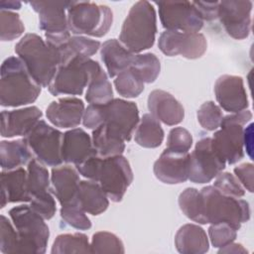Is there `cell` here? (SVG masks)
Here are the masks:
<instances>
[{"mask_svg":"<svg viewBox=\"0 0 254 254\" xmlns=\"http://www.w3.org/2000/svg\"><path fill=\"white\" fill-rule=\"evenodd\" d=\"M78 174L96 182L114 202L122 200L133 181V172L129 162L122 155L100 157L93 155L75 166Z\"/></svg>","mask_w":254,"mask_h":254,"instance_id":"obj_1","label":"cell"},{"mask_svg":"<svg viewBox=\"0 0 254 254\" xmlns=\"http://www.w3.org/2000/svg\"><path fill=\"white\" fill-rule=\"evenodd\" d=\"M15 53L35 81L42 87H48L61 65L58 50L39 35L29 33L16 44Z\"/></svg>","mask_w":254,"mask_h":254,"instance_id":"obj_2","label":"cell"},{"mask_svg":"<svg viewBox=\"0 0 254 254\" xmlns=\"http://www.w3.org/2000/svg\"><path fill=\"white\" fill-rule=\"evenodd\" d=\"M0 71L1 106L17 107L37 100L42 86L35 81L18 57H8L2 63Z\"/></svg>","mask_w":254,"mask_h":254,"instance_id":"obj_3","label":"cell"},{"mask_svg":"<svg viewBox=\"0 0 254 254\" xmlns=\"http://www.w3.org/2000/svg\"><path fill=\"white\" fill-rule=\"evenodd\" d=\"M157 16L153 5L148 1H138L125 18L119 42L133 54L150 49L156 39Z\"/></svg>","mask_w":254,"mask_h":254,"instance_id":"obj_4","label":"cell"},{"mask_svg":"<svg viewBox=\"0 0 254 254\" xmlns=\"http://www.w3.org/2000/svg\"><path fill=\"white\" fill-rule=\"evenodd\" d=\"M66 15L68 30L74 36L103 37L113 21L112 11L108 6L90 1H70Z\"/></svg>","mask_w":254,"mask_h":254,"instance_id":"obj_5","label":"cell"},{"mask_svg":"<svg viewBox=\"0 0 254 254\" xmlns=\"http://www.w3.org/2000/svg\"><path fill=\"white\" fill-rule=\"evenodd\" d=\"M199 191L207 223H228L238 230L242 223L250 219V207L246 200L223 194L213 186L204 187Z\"/></svg>","mask_w":254,"mask_h":254,"instance_id":"obj_6","label":"cell"},{"mask_svg":"<svg viewBox=\"0 0 254 254\" xmlns=\"http://www.w3.org/2000/svg\"><path fill=\"white\" fill-rule=\"evenodd\" d=\"M9 216L19 236L18 253L44 254L50 236L44 218L26 204L11 208Z\"/></svg>","mask_w":254,"mask_h":254,"instance_id":"obj_7","label":"cell"},{"mask_svg":"<svg viewBox=\"0 0 254 254\" xmlns=\"http://www.w3.org/2000/svg\"><path fill=\"white\" fill-rule=\"evenodd\" d=\"M251 119L252 113L247 109L222 117L219 125L220 129L214 132L211 143L226 163L232 165L244 157L243 126Z\"/></svg>","mask_w":254,"mask_h":254,"instance_id":"obj_8","label":"cell"},{"mask_svg":"<svg viewBox=\"0 0 254 254\" xmlns=\"http://www.w3.org/2000/svg\"><path fill=\"white\" fill-rule=\"evenodd\" d=\"M101 65L90 58L75 57L61 64L48 86L53 95H80Z\"/></svg>","mask_w":254,"mask_h":254,"instance_id":"obj_9","label":"cell"},{"mask_svg":"<svg viewBox=\"0 0 254 254\" xmlns=\"http://www.w3.org/2000/svg\"><path fill=\"white\" fill-rule=\"evenodd\" d=\"M63 135L45 120H40L24 140L35 159L46 166L58 167L63 163L61 155Z\"/></svg>","mask_w":254,"mask_h":254,"instance_id":"obj_10","label":"cell"},{"mask_svg":"<svg viewBox=\"0 0 254 254\" xmlns=\"http://www.w3.org/2000/svg\"><path fill=\"white\" fill-rule=\"evenodd\" d=\"M162 26L167 31L198 33L203 20L192 1L155 2Z\"/></svg>","mask_w":254,"mask_h":254,"instance_id":"obj_11","label":"cell"},{"mask_svg":"<svg viewBox=\"0 0 254 254\" xmlns=\"http://www.w3.org/2000/svg\"><path fill=\"white\" fill-rule=\"evenodd\" d=\"M225 165V160L213 148L211 138H201L190 154L189 180L195 184L209 183L224 170Z\"/></svg>","mask_w":254,"mask_h":254,"instance_id":"obj_12","label":"cell"},{"mask_svg":"<svg viewBox=\"0 0 254 254\" xmlns=\"http://www.w3.org/2000/svg\"><path fill=\"white\" fill-rule=\"evenodd\" d=\"M100 109L102 124L120 135L125 141H130L140 121L136 103L120 98H113L107 103L100 104Z\"/></svg>","mask_w":254,"mask_h":254,"instance_id":"obj_13","label":"cell"},{"mask_svg":"<svg viewBox=\"0 0 254 254\" xmlns=\"http://www.w3.org/2000/svg\"><path fill=\"white\" fill-rule=\"evenodd\" d=\"M29 4L39 15V27L45 32L46 41L70 36L66 15L70 1H32Z\"/></svg>","mask_w":254,"mask_h":254,"instance_id":"obj_14","label":"cell"},{"mask_svg":"<svg viewBox=\"0 0 254 254\" xmlns=\"http://www.w3.org/2000/svg\"><path fill=\"white\" fill-rule=\"evenodd\" d=\"M158 46L161 52L168 57L180 55L189 60H195L206 52L207 42L201 33L166 30L160 35Z\"/></svg>","mask_w":254,"mask_h":254,"instance_id":"obj_15","label":"cell"},{"mask_svg":"<svg viewBox=\"0 0 254 254\" xmlns=\"http://www.w3.org/2000/svg\"><path fill=\"white\" fill-rule=\"evenodd\" d=\"M251 1H220L217 18L225 32L235 40L246 39L251 31Z\"/></svg>","mask_w":254,"mask_h":254,"instance_id":"obj_16","label":"cell"},{"mask_svg":"<svg viewBox=\"0 0 254 254\" xmlns=\"http://www.w3.org/2000/svg\"><path fill=\"white\" fill-rule=\"evenodd\" d=\"M214 94L219 106L229 113L240 112L249 106L241 76L230 74L219 76L214 83Z\"/></svg>","mask_w":254,"mask_h":254,"instance_id":"obj_17","label":"cell"},{"mask_svg":"<svg viewBox=\"0 0 254 254\" xmlns=\"http://www.w3.org/2000/svg\"><path fill=\"white\" fill-rule=\"evenodd\" d=\"M154 175L164 184L176 185L189 180L190 154L165 149L154 163Z\"/></svg>","mask_w":254,"mask_h":254,"instance_id":"obj_18","label":"cell"},{"mask_svg":"<svg viewBox=\"0 0 254 254\" xmlns=\"http://www.w3.org/2000/svg\"><path fill=\"white\" fill-rule=\"evenodd\" d=\"M43 113L37 106L1 112V136L12 138L27 136L41 120Z\"/></svg>","mask_w":254,"mask_h":254,"instance_id":"obj_19","label":"cell"},{"mask_svg":"<svg viewBox=\"0 0 254 254\" xmlns=\"http://www.w3.org/2000/svg\"><path fill=\"white\" fill-rule=\"evenodd\" d=\"M84 110V103L80 98L63 97L50 103L46 116L56 127L74 128L80 124Z\"/></svg>","mask_w":254,"mask_h":254,"instance_id":"obj_20","label":"cell"},{"mask_svg":"<svg viewBox=\"0 0 254 254\" xmlns=\"http://www.w3.org/2000/svg\"><path fill=\"white\" fill-rule=\"evenodd\" d=\"M96 154L92 139L83 129L71 128L64 133L61 149L63 162L76 166Z\"/></svg>","mask_w":254,"mask_h":254,"instance_id":"obj_21","label":"cell"},{"mask_svg":"<svg viewBox=\"0 0 254 254\" xmlns=\"http://www.w3.org/2000/svg\"><path fill=\"white\" fill-rule=\"evenodd\" d=\"M148 109L157 120L169 126L181 123L185 117V110L180 101L162 89H155L150 92Z\"/></svg>","mask_w":254,"mask_h":254,"instance_id":"obj_22","label":"cell"},{"mask_svg":"<svg viewBox=\"0 0 254 254\" xmlns=\"http://www.w3.org/2000/svg\"><path fill=\"white\" fill-rule=\"evenodd\" d=\"M79 182L77 170L70 166L65 165L53 168L51 175V190L62 206L76 204L75 201Z\"/></svg>","mask_w":254,"mask_h":254,"instance_id":"obj_23","label":"cell"},{"mask_svg":"<svg viewBox=\"0 0 254 254\" xmlns=\"http://www.w3.org/2000/svg\"><path fill=\"white\" fill-rule=\"evenodd\" d=\"M31 201L28 189L27 171L24 168L2 170L1 172V208L10 202Z\"/></svg>","mask_w":254,"mask_h":254,"instance_id":"obj_24","label":"cell"},{"mask_svg":"<svg viewBox=\"0 0 254 254\" xmlns=\"http://www.w3.org/2000/svg\"><path fill=\"white\" fill-rule=\"evenodd\" d=\"M135 56L136 54L127 50L116 39L105 41L100 48V57L110 77L117 76L122 71L130 68Z\"/></svg>","mask_w":254,"mask_h":254,"instance_id":"obj_25","label":"cell"},{"mask_svg":"<svg viewBox=\"0 0 254 254\" xmlns=\"http://www.w3.org/2000/svg\"><path fill=\"white\" fill-rule=\"evenodd\" d=\"M175 246L178 252L183 254H203L209 249V241L203 228L188 223L176 233Z\"/></svg>","mask_w":254,"mask_h":254,"instance_id":"obj_26","label":"cell"},{"mask_svg":"<svg viewBox=\"0 0 254 254\" xmlns=\"http://www.w3.org/2000/svg\"><path fill=\"white\" fill-rule=\"evenodd\" d=\"M75 203L92 215L104 212L109 205L108 196L100 185L90 180L79 182Z\"/></svg>","mask_w":254,"mask_h":254,"instance_id":"obj_27","label":"cell"},{"mask_svg":"<svg viewBox=\"0 0 254 254\" xmlns=\"http://www.w3.org/2000/svg\"><path fill=\"white\" fill-rule=\"evenodd\" d=\"M34 158L24 139L0 142V162L2 170H13L29 164Z\"/></svg>","mask_w":254,"mask_h":254,"instance_id":"obj_28","label":"cell"},{"mask_svg":"<svg viewBox=\"0 0 254 254\" xmlns=\"http://www.w3.org/2000/svg\"><path fill=\"white\" fill-rule=\"evenodd\" d=\"M53 47L58 50L61 64H64L75 57L90 58L100 49V43L84 36H70L63 44Z\"/></svg>","mask_w":254,"mask_h":254,"instance_id":"obj_29","label":"cell"},{"mask_svg":"<svg viewBox=\"0 0 254 254\" xmlns=\"http://www.w3.org/2000/svg\"><path fill=\"white\" fill-rule=\"evenodd\" d=\"M92 144L98 156L111 157L122 155L125 150V140L104 124L92 131Z\"/></svg>","mask_w":254,"mask_h":254,"instance_id":"obj_30","label":"cell"},{"mask_svg":"<svg viewBox=\"0 0 254 254\" xmlns=\"http://www.w3.org/2000/svg\"><path fill=\"white\" fill-rule=\"evenodd\" d=\"M134 139L139 146L144 148L159 147L164 140V130L160 121L150 113L144 114L136 127Z\"/></svg>","mask_w":254,"mask_h":254,"instance_id":"obj_31","label":"cell"},{"mask_svg":"<svg viewBox=\"0 0 254 254\" xmlns=\"http://www.w3.org/2000/svg\"><path fill=\"white\" fill-rule=\"evenodd\" d=\"M113 99V90L106 72L100 66L87 85L85 100L89 104H104Z\"/></svg>","mask_w":254,"mask_h":254,"instance_id":"obj_32","label":"cell"},{"mask_svg":"<svg viewBox=\"0 0 254 254\" xmlns=\"http://www.w3.org/2000/svg\"><path fill=\"white\" fill-rule=\"evenodd\" d=\"M179 206L183 213L190 220L199 224H206L203 199L200 191L194 188H187L179 195Z\"/></svg>","mask_w":254,"mask_h":254,"instance_id":"obj_33","label":"cell"},{"mask_svg":"<svg viewBox=\"0 0 254 254\" xmlns=\"http://www.w3.org/2000/svg\"><path fill=\"white\" fill-rule=\"evenodd\" d=\"M51 253H90V243L88 241V237L83 233L76 232L60 234L53 243Z\"/></svg>","mask_w":254,"mask_h":254,"instance_id":"obj_34","label":"cell"},{"mask_svg":"<svg viewBox=\"0 0 254 254\" xmlns=\"http://www.w3.org/2000/svg\"><path fill=\"white\" fill-rule=\"evenodd\" d=\"M130 69L144 83H152L160 74L161 64L155 54H136Z\"/></svg>","mask_w":254,"mask_h":254,"instance_id":"obj_35","label":"cell"},{"mask_svg":"<svg viewBox=\"0 0 254 254\" xmlns=\"http://www.w3.org/2000/svg\"><path fill=\"white\" fill-rule=\"evenodd\" d=\"M28 189L32 197L50 190V175L47 168L33 158L27 168Z\"/></svg>","mask_w":254,"mask_h":254,"instance_id":"obj_36","label":"cell"},{"mask_svg":"<svg viewBox=\"0 0 254 254\" xmlns=\"http://www.w3.org/2000/svg\"><path fill=\"white\" fill-rule=\"evenodd\" d=\"M124 245L121 239L114 233L98 231L92 235L90 253H124Z\"/></svg>","mask_w":254,"mask_h":254,"instance_id":"obj_37","label":"cell"},{"mask_svg":"<svg viewBox=\"0 0 254 254\" xmlns=\"http://www.w3.org/2000/svg\"><path fill=\"white\" fill-rule=\"evenodd\" d=\"M116 91L123 97L134 98L144 90V82L130 69L119 73L114 79Z\"/></svg>","mask_w":254,"mask_h":254,"instance_id":"obj_38","label":"cell"},{"mask_svg":"<svg viewBox=\"0 0 254 254\" xmlns=\"http://www.w3.org/2000/svg\"><path fill=\"white\" fill-rule=\"evenodd\" d=\"M25 31L23 22L19 14L9 11L0 10V38L1 41H12L19 38Z\"/></svg>","mask_w":254,"mask_h":254,"instance_id":"obj_39","label":"cell"},{"mask_svg":"<svg viewBox=\"0 0 254 254\" xmlns=\"http://www.w3.org/2000/svg\"><path fill=\"white\" fill-rule=\"evenodd\" d=\"M196 117L203 129L207 131H215L220 125L223 114L220 107L213 101H206L198 108Z\"/></svg>","mask_w":254,"mask_h":254,"instance_id":"obj_40","label":"cell"},{"mask_svg":"<svg viewBox=\"0 0 254 254\" xmlns=\"http://www.w3.org/2000/svg\"><path fill=\"white\" fill-rule=\"evenodd\" d=\"M18 244L19 236L14 224L5 215H1L0 251L3 254L18 253Z\"/></svg>","mask_w":254,"mask_h":254,"instance_id":"obj_41","label":"cell"},{"mask_svg":"<svg viewBox=\"0 0 254 254\" xmlns=\"http://www.w3.org/2000/svg\"><path fill=\"white\" fill-rule=\"evenodd\" d=\"M60 213L62 219L75 229L87 230L91 227V221L85 214V211L76 204L62 206Z\"/></svg>","mask_w":254,"mask_h":254,"instance_id":"obj_42","label":"cell"},{"mask_svg":"<svg viewBox=\"0 0 254 254\" xmlns=\"http://www.w3.org/2000/svg\"><path fill=\"white\" fill-rule=\"evenodd\" d=\"M208 236L213 247L221 248L235 240L237 229L228 223H215L209 226Z\"/></svg>","mask_w":254,"mask_h":254,"instance_id":"obj_43","label":"cell"},{"mask_svg":"<svg viewBox=\"0 0 254 254\" xmlns=\"http://www.w3.org/2000/svg\"><path fill=\"white\" fill-rule=\"evenodd\" d=\"M213 187L226 195L242 197L245 194V189L242 187L240 182L234 175L228 172L219 173L215 177Z\"/></svg>","mask_w":254,"mask_h":254,"instance_id":"obj_44","label":"cell"},{"mask_svg":"<svg viewBox=\"0 0 254 254\" xmlns=\"http://www.w3.org/2000/svg\"><path fill=\"white\" fill-rule=\"evenodd\" d=\"M192 145L191 134L183 127L173 128L168 135L167 139V150L179 152V153H189Z\"/></svg>","mask_w":254,"mask_h":254,"instance_id":"obj_45","label":"cell"},{"mask_svg":"<svg viewBox=\"0 0 254 254\" xmlns=\"http://www.w3.org/2000/svg\"><path fill=\"white\" fill-rule=\"evenodd\" d=\"M30 206L44 219H51L57 211L56 200L50 190L32 197Z\"/></svg>","mask_w":254,"mask_h":254,"instance_id":"obj_46","label":"cell"},{"mask_svg":"<svg viewBox=\"0 0 254 254\" xmlns=\"http://www.w3.org/2000/svg\"><path fill=\"white\" fill-rule=\"evenodd\" d=\"M234 174L242 187L250 192H253V175L254 167L251 163H244L234 168Z\"/></svg>","mask_w":254,"mask_h":254,"instance_id":"obj_47","label":"cell"},{"mask_svg":"<svg viewBox=\"0 0 254 254\" xmlns=\"http://www.w3.org/2000/svg\"><path fill=\"white\" fill-rule=\"evenodd\" d=\"M82 124L88 129H96L102 124L100 104H89L84 110Z\"/></svg>","mask_w":254,"mask_h":254,"instance_id":"obj_48","label":"cell"},{"mask_svg":"<svg viewBox=\"0 0 254 254\" xmlns=\"http://www.w3.org/2000/svg\"><path fill=\"white\" fill-rule=\"evenodd\" d=\"M203 21H212L217 18L219 2L192 1Z\"/></svg>","mask_w":254,"mask_h":254,"instance_id":"obj_49","label":"cell"},{"mask_svg":"<svg viewBox=\"0 0 254 254\" xmlns=\"http://www.w3.org/2000/svg\"><path fill=\"white\" fill-rule=\"evenodd\" d=\"M218 253H247V250L240 244V243H234L231 242L224 247L219 248Z\"/></svg>","mask_w":254,"mask_h":254,"instance_id":"obj_50","label":"cell"},{"mask_svg":"<svg viewBox=\"0 0 254 254\" xmlns=\"http://www.w3.org/2000/svg\"><path fill=\"white\" fill-rule=\"evenodd\" d=\"M252 127H253V124H250L246 129H244V134H243L244 146H245L246 151L248 152L250 158H252V155H251V152H252Z\"/></svg>","mask_w":254,"mask_h":254,"instance_id":"obj_51","label":"cell"},{"mask_svg":"<svg viewBox=\"0 0 254 254\" xmlns=\"http://www.w3.org/2000/svg\"><path fill=\"white\" fill-rule=\"evenodd\" d=\"M1 9L3 10H9V9H20L21 8V2L18 1H2L0 3Z\"/></svg>","mask_w":254,"mask_h":254,"instance_id":"obj_52","label":"cell"}]
</instances>
